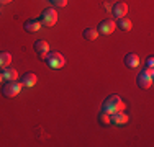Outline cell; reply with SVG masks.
I'll return each instance as SVG.
<instances>
[{
    "label": "cell",
    "instance_id": "cell-1",
    "mask_svg": "<svg viewBox=\"0 0 154 147\" xmlns=\"http://www.w3.org/2000/svg\"><path fill=\"white\" fill-rule=\"evenodd\" d=\"M125 108H126V103H125L118 95H110V97L105 98L102 111L112 115V113H116V111H123Z\"/></svg>",
    "mask_w": 154,
    "mask_h": 147
},
{
    "label": "cell",
    "instance_id": "cell-2",
    "mask_svg": "<svg viewBox=\"0 0 154 147\" xmlns=\"http://www.w3.org/2000/svg\"><path fill=\"white\" fill-rule=\"evenodd\" d=\"M152 79H154L152 67H146L138 74L136 83H138V87L141 88V90H148V88H151V85H152Z\"/></svg>",
    "mask_w": 154,
    "mask_h": 147
},
{
    "label": "cell",
    "instance_id": "cell-3",
    "mask_svg": "<svg viewBox=\"0 0 154 147\" xmlns=\"http://www.w3.org/2000/svg\"><path fill=\"white\" fill-rule=\"evenodd\" d=\"M45 61H46L48 67H51V69H61L66 64V57L61 52H57V51H53V52L49 51L48 56L45 57Z\"/></svg>",
    "mask_w": 154,
    "mask_h": 147
},
{
    "label": "cell",
    "instance_id": "cell-4",
    "mask_svg": "<svg viewBox=\"0 0 154 147\" xmlns=\"http://www.w3.org/2000/svg\"><path fill=\"white\" fill-rule=\"evenodd\" d=\"M21 83L20 82H17V80H10V82H5V85L2 87V93H3V97H7V98H13V97H17L18 93L21 92Z\"/></svg>",
    "mask_w": 154,
    "mask_h": 147
},
{
    "label": "cell",
    "instance_id": "cell-5",
    "mask_svg": "<svg viewBox=\"0 0 154 147\" xmlns=\"http://www.w3.org/2000/svg\"><path fill=\"white\" fill-rule=\"evenodd\" d=\"M39 21H41L43 26H54L57 21V12L54 8H45L41 13V16H39Z\"/></svg>",
    "mask_w": 154,
    "mask_h": 147
},
{
    "label": "cell",
    "instance_id": "cell-6",
    "mask_svg": "<svg viewBox=\"0 0 154 147\" xmlns=\"http://www.w3.org/2000/svg\"><path fill=\"white\" fill-rule=\"evenodd\" d=\"M116 29V21L115 20H102L98 23V34H112L113 31Z\"/></svg>",
    "mask_w": 154,
    "mask_h": 147
},
{
    "label": "cell",
    "instance_id": "cell-7",
    "mask_svg": "<svg viewBox=\"0 0 154 147\" xmlns=\"http://www.w3.org/2000/svg\"><path fill=\"white\" fill-rule=\"evenodd\" d=\"M33 47H35V52L39 59H45L48 56V52H49V44L45 39H38V41L33 44Z\"/></svg>",
    "mask_w": 154,
    "mask_h": 147
},
{
    "label": "cell",
    "instance_id": "cell-8",
    "mask_svg": "<svg viewBox=\"0 0 154 147\" xmlns=\"http://www.w3.org/2000/svg\"><path fill=\"white\" fill-rule=\"evenodd\" d=\"M130 121V116L123 111H116V113H112L110 115V123L116 124V126H122V124H126Z\"/></svg>",
    "mask_w": 154,
    "mask_h": 147
},
{
    "label": "cell",
    "instance_id": "cell-9",
    "mask_svg": "<svg viewBox=\"0 0 154 147\" xmlns=\"http://www.w3.org/2000/svg\"><path fill=\"white\" fill-rule=\"evenodd\" d=\"M128 13V5L125 2H116L112 8V15L118 20V18H123L125 15Z\"/></svg>",
    "mask_w": 154,
    "mask_h": 147
},
{
    "label": "cell",
    "instance_id": "cell-10",
    "mask_svg": "<svg viewBox=\"0 0 154 147\" xmlns=\"http://www.w3.org/2000/svg\"><path fill=\"white\" fill-rule=\"evenodd\" d=\"M36 82H38V77H36V74H35V72H26L23 77H21V80H20L21 87H26V88L35 87V85H36Z\"/></svg>",
    "mask_w": 154,
    "mask_h": 147
},
{
    "label": "cell",
    "instance_id": "cell-11",
    "mask_svg": "<svg viewBox=\"0 0 154 147\" xmlns=\"http://www.w3.org/2000/svg\"><path fill=\"white\" fill-rule=\"evenodd\" d=\"M41 26H43V25H41V21H39V20H36V18L26 20V21H25V25H23L25 31H28V33H36V31H39V28H41Z\"/></svg>",
    "mask_w": 154,
    "mask_h": 147
},
{
    "label": "cell",
    "instance_id": "cell-12",
    "mask_svg": "<svg viewBox=\"0 0 154 147\" xmlns=\"http://www.w3.org/2000/svg\"><path fill=\"white\" fill-rule=\"evenodd\" d=\"M125 65H126L128 69H136L139 65V56L134 52H128L126 56H125Z\"/></svg>",
    "mask_w": 154,
    "mask_h": 147
},
{
    "label": "cell",
    "instance_id": "cell-13",
    "mask_svg": "<svg viewBox=\"0 0 154 147\" xmlns=\"http://www.w3.org/2000/svg\"><path fill=\"white\" fill-rule=\"evenodd\" d=\"M2 74H3V80H5V82H10V80H17L18 79V72L13 67H8V65L3 67Z\"/></svg>",
    "mask_w": 154,
    "mask_h": 147
},
{
    "label": "cell",
    "instance_id": "cell-14",
    "mask_svg": "<svg viewBox=\"0 0 154 147\" xmlns=\"http://www.w3.org/2000/svg\"><path fill=\"white\" fill-rule=\"evenodd\" d=\"M116 26L122 29V31H130V29L133 28V23H131V20H128L126 16H123V18H118Z\"/></svg>",
    "mask_w": 154,
    "mask_h": 147
},
{
    "label": "cell",
    "instance_id": "cell-15",
    "mask_svg": "<svg viewBox=\"0 0 154 147\" xmlns=\"http://www.w3.org/2000/svg\"><path fill=\"white\" fill-rule=\"evenodd\" d=\"M98 38V31L95 28H85L84 29V39L87 41H95Z\"/></svg>",
    "mask_w": 154,
    "mask_h": 147
},
{
    "label": "cell",
    "instance_id": "cell-16",
    "mask_svg": "<svg viewBox=\"0 0 154 147\" xmlns=\"http://www.w3.org/2000/svg\"><path fill=\"white\" fill-rule=\"evenodd\" d=\"M10 62H12V54L5 52V51H0V69L10 65Z\"/></svg>",
    "mask_w": 154,
    "mask_h": 147
},
{
    "label": "cell",
    "instance_id": "cell-17",
    "mask_svg": "<svg viewBox=\"0 0 154 147\" xmlns=\"http://www.w3.org/2000/svg\"><path fill=\"white\" fill-rule=\"evenodd\" d=\"M98 121H100V124H103V126H107V124H110V115L105 111H102L100 115H98Z\"/></svg>",
    "mask_w": 154,
    "mask_h": 147
},
{
    "label": "cell",
    "instance_id": "cell-18",
    "mask_svg": "<svg viewBox=\"0 0 154 147\" xmlns=\"http://www.w3.org/2000/svg\"><path fill=\"white\" fill-rule=\"evenodd\" d=\"M54 7H57V8H62V7L67 5V0H53Z\"/></svg>",
    "mask_w": 154,
    "mask_h": 147
},
{
    "label": "cell",
    "instance_id": "cell-19",
    "mask_svg": "<svg viewBox=\"0 0 154 147\" xmlns=\"http://www.w3.org/2000/svg\"><path fill=\"white\" fill-rule=\"evenodd\" d=\"M146 64H148V67H152V64H154V59H152V57H148V61H146Z\"/></svg>",
    "mask_w": 154,
    "mask_h": 147
},
{
    "label": "cell",
    "instance_id": "cell-20",
    "mask_svg": "<svg viewBox=\"0 0 154 147\" xmlns=\"http://www.w3.org/2000/svg\"><path fill=\"white\" fill-rule=\"evenodd\" d=\"M12 0H0V3H10Z\"/></svg>",
    "mask_w": 154,
    "mask_h": 147
},
{
    "label": "cell",
    "instance_id": "cell-21",
    "mask_svg": "<svg viewBox=\"0 0 154 147\" xmlns=\"http://www.w3.org/2000/svg\"><path fill=\"white\" fill-rule=\"evenodd\" d=\"M2 82H3V74L0 72V83H2Z\"/></svg>",
    "mask_w": 154,
    "mask_h": 147
},
{
    "label": "cell",
    "instance_id": "cell-22",
    "mask_svg": "<svg viewBox=\"0 0 154 147\" xmlns=\"http://www.w3.org/2000/svg\"><path fill=\"white\" fill-rule=\"evenodd\" d=\"M51 2H53V0H51Z\"/></svg>",
    "mask_w": 154,
    "mask_h": 147
}]
</instances>
